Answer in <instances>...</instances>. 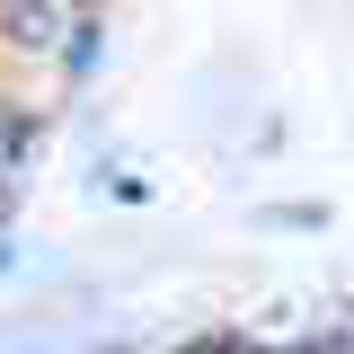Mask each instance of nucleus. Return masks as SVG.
Wrapping results in <instances>:
<instances>
[{
    "mask_svg": "<svg viewBox=\"0 0 354 354\" xmlns=\"http://www.w3.org/2000/svg\"><path fill=\"white\" fill-rule=\"evenodd\" d=\"M80 36V0H0V53L9 62H53Z\"/></svg>",
    "mask_w": 354,
    "mask_h": 354,
    "instance_id": "nucleus-1",
    "label": "nucleus"
},
{
    "mask_svg": "<svg viewBox=\"0 0 354 354\" xmlns=\"http://www.w3.org/2000/svg\"><path fill=\"white\" fill-rule=\"evenodd\" d=\"M27 142H36V133H27V115H18V106L0 97V186H9L18 169H27Z\"/></svg>",
    "mask_w": 354,
    "mask_h": 354,
    "instance_id": "nucleus-2",
    "label": "nucleus"
}]
</instances>
